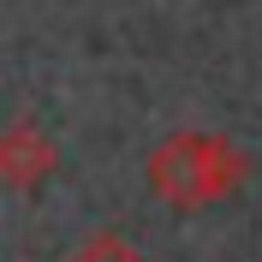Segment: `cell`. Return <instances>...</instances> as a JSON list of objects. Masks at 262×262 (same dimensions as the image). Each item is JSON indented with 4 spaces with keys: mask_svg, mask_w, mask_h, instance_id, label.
Returning <instances> with one entry per match:
<instances>
[{
    "mask_svg": "<svg viewBox=\"0 0 262 262\" xmlns=\"http://www.w3.org/2000/svg\"><path fill=\"white\" fill-rule=\"evenodd\" d=\"M54 167H60V143H54L36 119H12V125H0V185H12V191H36V185H48Z\"/></svg>",
    "mask_w": 262,
    "mask_h": 262,
    "instance_id": "cell-2",
    "label": "cell"
},
{
    "mask_svg": "<svg viewBox=\"0 0 262 262\" xmlns=\"http://www.w3.org/2000/svg\"><path fill=\"white\" fill-rule=\"evenodd\" d=\"M143 179L173 209H209V203L232 196L250 179V155L232 137H221V131L185 125V131H167L161 143L143 155Z\"/></svg>",
    "mask_w": 262,
    "mask_h": 262,
    "instance_id": "cell-1",
    "label": "cell"
},
{
    "mask_svg": "<svg viewBox=\"0 0 262 262\" xmlns=\"http://www.w3.org/2000/svg\"><path fill=\"white\" fill-rule=\"evenodd\" d=\"M66 262H149V256L131 245L125 232H90V238H83Z\"/></svg>",
    "mask_w": 262,
    "mask_h": 262,
    "instance_id": "cell-3",
    "label": "cell"
}]
</instances>
